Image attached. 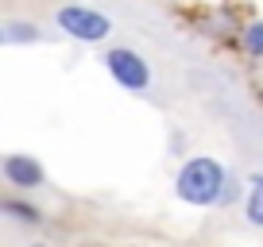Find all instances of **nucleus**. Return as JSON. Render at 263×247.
Segmentation results:
<instances>
[{"mask_svg": "<svg viewBox=\"0 0 263 247\" xmlns=\"http://www.w3.org/2000/svg\"><path fill=\"white\" fill-rule=\"evenodd\" d=\"M174 193H178V201H186V205H194V209H209V205L229 197V174H224V166L217 162V158L194 155V158H186V162L178 166Z\"/></svg>", "mask_w": 263, "mask_h": 247, "instance_id": "obj_1", "label": "nucleus"}, {"mask_svg": "<svg viewBox=\"0 0 263 247\" xmlns=\"http://www.w3.org/2000/svg\"><path fill=\"white\" fill-rule=\"evenodd\" d=\"M54 24H58L62 35H70V39H78V43H105L108 35H112V19L93 12V8H85V4H66V8H58Z\"/></svg>", "mask_w": 263, "mask_h": 247, "instance_id": "obj_2", "label": "nucleus"}, {"mask_svg": "<svg viewBox=\"0 0 263 247\" xmlns=\"http://www.w3.org/2000/svg\"><path fill=\"white\" fill-rule=\"evenodd\" d=\"M105 66H108L112 81L120 85L124 93H147L151 89V66L136 54V50H128V47L108 50V54H105Z\"/></svg>", "mask_w": 263, "mask_h": 247, "instance_id": "obj_3", "label": "nucleus"}, {"mask_svg": "<svg viewBox=\"0 0 263 247\" xmlns=\"http://www.w3.org/2000/svg\"><path fill=\"white\" fill-rule=\"evenodd\" d=\"M0 170H4V181L16 186V190H39L43 181H47L43 166L35 162L31 155H8L4 162H0Z\"/></svg>", "mask_w": 263, "mask_h": 247, "instance_id": "obj_4", "label": "nucleus"}, {"mask_svg": "<svg viewBox=\"0 0 263 247\" xmlns=\"http://www.w3.org/2000/svg\"><path fill=\"white\" fill-rule=\"evenodd\" d=\"M244 216H248V224H252V228H263V174H255L252 186H248Z\"/></svg>", "mask_w": 263, "mask_h": 247, "instance_id": "obj_5", "label": "nucleus"}, {"mask_svg": "<svg viewBox=\"0 0 263 247\" xmlns=\"http://www.w3.org/2000/svg\"><path fill=\"white\" fill-rule=\"evenodd\" d=\"M4 47H20V43H39V27L35 24H24V19H8L4 31H0Z\"/></svg>", "mask_w": 263, "mask_h": 247, "instance_id": "obj_6", "label": "nucleus"}, {"mask_svg": "<svg viewBox=\"0 0 263 247\" xmlns=\"http://www.w3.org/2000/svg\"><path fill=\"white\" fill-rule=\"evenodd\" d=\"M0 209H4L12 220H24V224H39V220H43V213H39L35 205H24V201H16V197H8Z\"/></svg>", "mask_w": 263, "mask_h": 247, "instance_id": "obj_7", "label": "nucleus"}, {"mask_svg": "<svg viewBox=\"0 0 263 247\" xmlns=\"http://www.w3.org/2000/svg\"><path fill=\"white\" fill-rule=\"evenodd\" d=\"M244 50L255 58H263V19H255V24L244 27Z\"/></svg>", "mask_w": 263, "mask_h": 247, "instance_id": "obj_8", "label": "nucleus"}]
</instances>
